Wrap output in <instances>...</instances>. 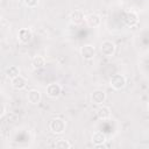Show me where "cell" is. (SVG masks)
Masks as SVG:
<instances>
[{
  "label": "cell",
  "mask_w": 149,
  "mask_h": 149,
  "mask_svg": "<svg viewBox=\"0 0 149 149\" xmlns=\"http://www.w3.org/2000/svg\"><path fill=\"white\" fill-rule=\"evenodd\" d=\"M65 127H66V123L63 119L61 118H54L50 122H49V129L54 133V134H63L64 130H65Z\"/></svg>",
  "instance_id": "obj_1"
},
{
  "label": "cell",
  "mask_w": 149,
  "mask_h": 149,
  "mask_svg": "<svg viewBox=\"0 0 149 149\" xmlns=\"http://www.w3.org/2000/svg\"><path fill=\"white\" fill-rule=\"evenodd\" d=\"M126 84H127V79H126V77L122 76V74H114V76H112L111 79H109V85H111V87L114 88V90H116V91L122 90V88L126 86Z\"/></svg>",
  "instance_id": "obj_2"
},
{
  "label": "cell",
  "mask_w": 149,
  "mask_h": 149,
  "mask_svg": "<svg viewBox=\"0 0 149 149\" xmlns=\"http://www.w3.org/2000/svg\"><path fill=\"white\" fill-rule=\"evenodd\" d=\"M45 92H47V95L51 99H56L61 95L62 93V86L58 84V83H51L47 86L45 88Z\"/></svg>",
  "instance_id": "obj_3"
},
{
  "label": "cell",
  "mask_w": 149,
  "mask_h": 149,
  "mask_svg": "<svg viewBox=\"0 0 149 149\" xmlns=\"http://www.w3.org/2000/svg\"><path fill=\"white\" fill-rule=\"evenodd\" d=\"M123 22L128 26V27H134L139 22V15L134 10H127L123 14Z\"/></svg>",
  "instance_id": "obj_4"
},
{
  "label": "cell",
  "mask_w": 149,
  "mask_h": 149,
  "mask_svg": "<svg viewBox=\"0 0 149 149\" xmlns=\"http://www.w3.org/2000/svg\"><path fill=\"white\" fill-rule=\"evenodd\" d=\"M100 50H101V54L104 56L111 57L115 52V44L112 41H104L100 45Z\"/></svg>",
  "instance_id": "obj_5"
},
{
  "label": "cell",
  "mask_w": 149,
  "mask_h": 149,
  "mask_svg": "<svg viewBox=\"0 0 149 149\" xmlns=\"http://www.w3.org/2000/svg\"><path fill=\"white\" fill-rule=\"evenodd\" d=\"M85 19H86L85 14H84L81 10H79V9L72 10V12L69 14V20H70V22H71L72 24H76V26L83 23Z\"/></svg>",
  "instance_id": "obj_6"
},
{
  "label": "cell",
  "mask_w": 149,
  "mask_h": 149,
  "mask_svg": "<svg viewBox=\"0 0 149 149\" xmlns=\"http://www.w3.org/2000/svg\"><path fill=\"white\" fill-rule=\"evenodd\" d=\"M80 55L86 61H90V59H93V57L95 56V49L93 45L91 44H84L81 48H80Z\"/></svg>",
  "instance_id": "obj_7"
},
{
  "label": "cell",
  "mask_w": 149,
  "mask_h": 149,
  "mask_svg": "<svg viewBox=\"0 0 149 149\" xmlns=\"http://www.w3.org/2000/svg\"><path fill=\"white\" fill-rule=\"evenodd\" d=\"M106 100V93L102 90H94L91 94V101L95 105H102Z\"/></svg>",
  "instance_id": "obj_8"
},
{
  "label": "cell",
  "mask_w": 149,
  "mask_h": 149,
  "mask_svg": "<svg viewBox=\"0 0 149 149\" xmlns=\"http://www.w3.org/2000/svg\"><path fill=\"white\" fill-rule=\"evenodd\" d=\"M85 21H86L87 26L91 28H97L101 24V17H100V15H98L95 13H91V14L86 15Z\"/></svg>",
  "instance_id": "obj_9"
},
{
  "label": "cell",
  "mask_w": 149,
  "mask_h": 149,
  "mask_svg": "<svg viewBox=\"0 0 149 149\" xmlns=\"http://www.w3.org/2000/svg\"><path fill=\"white\" fill-rule=\"evenodd\" d=\"M17 38H19V41L21 43L27 44V43H29L33 40V34H31V31L28 28H22L17 33Z\"/></svg>",
  "instance_id": "obj_10"
},
{
  "label": "cell",
  "mask_w": 149,
  "mask_h": 149,
  "mask_svg": "<svg viewBox=\"0 0 149 149\" xmlns=\"http://www.w3.org/2000/svg\"><path fill=\"white\" fill-rule=\"evenodd\" d=\"M10 84H12V87L14 90H17V91L19 90H23L27 86V79L19 74L17 77L10 79Z\"/></svg>",
  "instance_id": "obj_11"
},
{
  "label": "cell",
  "mask_w": 149,
  "mask_h": 149,
  "mask_svg": "<svg viewBox=\"0 0 149 149\" xmlns=\"http://www.w3.org/2000/svg\"><path fill=\"white\" fill-rule=\"evenodd\" d=\"M27 99L31 105H37L41 101V92L38 90H30L27 94Z\"/></svg>",
  "instance_id": "obj_12"
},
{
  "label": "cell",
  "mask_w": 149,
  "mask_h": 149,
  "mask_svg": "<svg viewBox=\"0 0 149 149\" xmlns=\"http://www.w3.org/2000/svg\"><path fill=\"white\" fill-rule=\"evenodd\" d=\"M107 137L106 135L102 133V132H95L93 135H92V143L98 147V146H102L105 142H106Z\"/></svg>",
  "instance_id": "obj_13"
},
{
  "label": "cell",
  "mask_w": 149,
  "mask_h": 149,
  "mask_svg": "<svg viewBox=\"0 0 149 149\" xmlns=\"http://www.w3.org/2000/svg\"><path fill=\"white\" fill-rule=\"evenodd\" d=\"M97 116L100 119V120H107L111 118V109L109 107L107 106H100L98 109H97Z\"/></svg>",
  "instance_id": "obj_14"
},
{
  "label": "cell",
  "mask_w": 149,
  "mask_h": 149,
  "mask_svg": "<svg viewBox=\"0 0 149 149\" xmlns=\"http://www.w3.org/2000/svg\"><path fill=\"white\" fill-rule=\"evenodd\" d=\"M44 64H45V59L43 56H40V55L35 56L31 61V65L34 66V69H41L44 66Z\"/></svg>",
  "instance_id": "obj_15"
},
{
  "label": "cell",
  "mask_w": 149,
  "mask_h": 149,
  "mask_svg": "<svg viewBox=\"0 0 149 149\" xmlns=\"http://www.w3.org/2000/svg\"><path fill=\"white\" fill-rule=\"evenodd\" d=\"M19 74H20V69L16 65H12V66L7 68V70H6V76L9 79H13V78L17 77Z\"/></svg>",
  "instance_id": "obj_16"
},
{
  "label": "cell",
  "mask_w": 149,
  "mask_h": 149,
  "mask_svg": "<svg viewBox=\"0 0 149 149\" xmlns=\"http://www.w3.org/2000/svg\"><path fill=\"white\" fill-rule=\"evenodd\" d=\"M55 148H63V149H65V148H71V143L70 142H68L66 140H58L56 143H55Z\"/></svg>",
  "instance_id": "obj_17"
},
{
  "label": "cell",
  "mask_w": 149,
  "mask_h": 149,
  "mask_svg": "<svg viewBox=\"0 0 149 149\" xmlns=\"http://www.w3.org/2000/svg\"><path fill=\"white\" fill-rule=\"evenodd\" d=\"M23 2L28 8H35V7H37L40 0H23Z\"/></svg>",
  "instance_id": "obj_18"
},
{
  "label": "cell",
  "mask_w": 149,
  "mask_h": 149,
  "mask_svg": "<svg viewBox=\"0 0 149 149\" xmlns=\"http://www.w3.org/2000/svg\"><path fill=\"white\" fill-rule=\"evenodd\" d=\"M5 111H6V109H5V106H2V111H1V116H2L3 114H5Z\"/></svg>",
  "instance_id": "obj_19"
},
{
  "label": "cell",
  "mask_w": 149,
  "mask_h": 149,
  "mask_svg": "<svg viewBox=\"0 0 149 149\" xmlns=\"http://www.w3.org/2000/svg\"><path fill=\"white\" fill-rule=\"evenodd\" d=\"M147 108H148V112H149V100H148V104H147Z\"/></svg>",
  "instance_id": "obj_20"
},
{
  "label": "cell",
  "mask_w": 149,
  "mask_h": 149,
  "mask_svg": "<svg viewBox=\"0 0 149 149\" xmlns=\"http://www.w3.org/2000/svg\"><path fill=\"white\" fill-rule=\"evenodd\" d=\"M148 52H149V51H148Z\"/></svg>",
  "instance_id": "obj_21"
}]
</instances>
